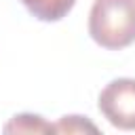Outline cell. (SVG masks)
<instances>
[{
	"label": "cell",
	"instance_id": "6da1fadb",
	"mask_svg": "<svg viewBox=\"0 0 135 135\" xmlns=\"http://www.w3.org/2000/svg\"><path fill=\"white\" fill-rule=\"evenodd\" d=\"M89 34L101 49L122 51L135 42V0H95Z\"/></svg>",
	"mask_w": 135,
	"mask_h": 135
},
{
	"label": "cell",
	"instance_id": "7a4b0ae2",
	"mask_svg": "<svg viewBox=\"0 0 135 135\" xmlns=\"http://www.w3.org/2000/svg\"><path fill=\"white\" fill-rule=\"evenodd\" d=\"M97 108L112 127L135 131V78H116L108 82L97 97Z\"/></svg>",
	"mask_w": 135,
	"mask_h": 135
},
{
	"label": "cell",
	"instance_id": "3957f363",
	"mask_svg": "<svg viewBox=\"0 0 135 135\" xmlns=\"http://www.w3.org/2000/svg\"><path fill=\"white\" fill-rule=\"evenodd\" d=\"M32 17L44 23H55L68 17V13L74 8L76 0H19Z\"/></svg>",
	"mask_w": 135,
	"mask_h": 135
},
{
	"label": "cell",
	"instance_id": "277c9868",
	"mask_svg": "<svg viewBox=\"0 0 135 135\" xmlns=\"http://www.w3.org/2000/svg\"><path fill=\"white\" fill-rule=\"evenodd\" d=\"M4 133H55V124L46 122L38 114L23 112V114H15L4 124Z\"/></svg>",
	"mask_w": 135,
	"mask_h": 135
},
{
	"label": "cell",
	"instance_id": "5b68a950",
	"mask_svg": "<svg viewBox=\"0 0 135 135\" xmlns=\"http://www.w3.org/2000/svg\"><path fill=\"white\" fill-rule=\"evenodd\" d=\"M97 133L99 129L86 118V116H61L59 122L55 124V133Z\"/></svg>",
	"mask_w": 135,
	"mask_h": 135
}]
</instances>
